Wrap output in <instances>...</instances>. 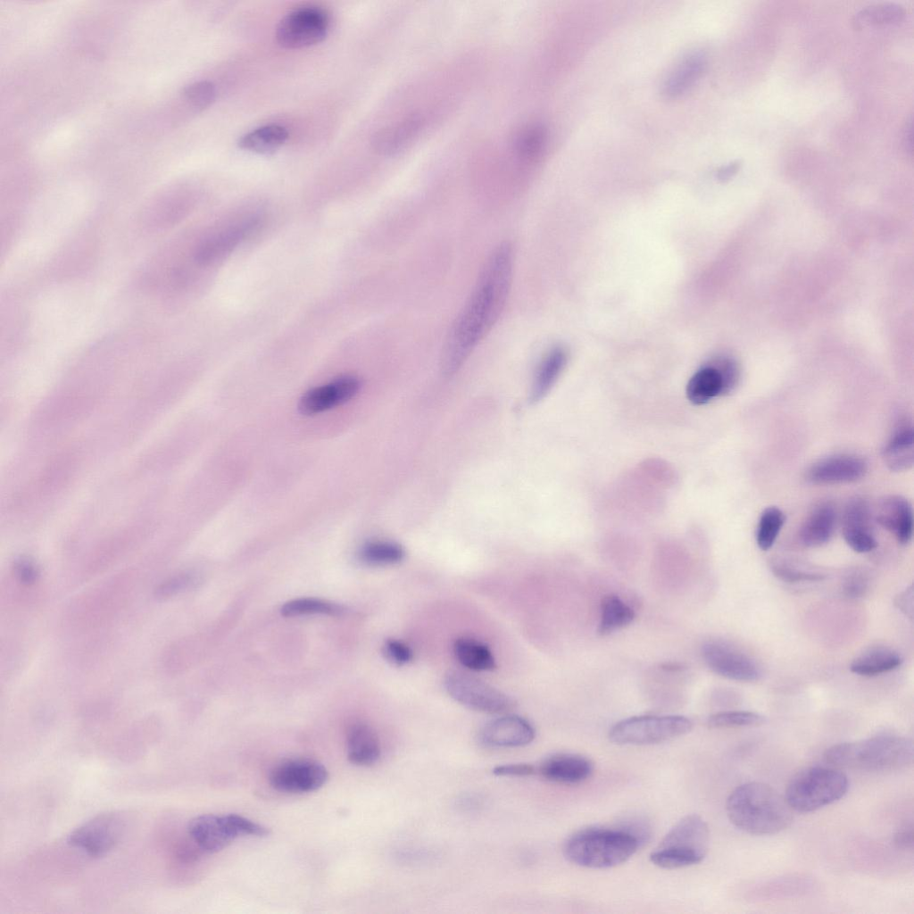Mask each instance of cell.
<instances>
[{
	"label": "cell",
	"instance_id": "obj_1",
	"mask_svg": "<svg viewBox=\"0 0 914 914\" xmlns=\"http://www.w3.org/2000/svg\"><path fill=\"white\" fill-rule=\"evenodd\" d=\"M513 273V249L498 245L486 260L476 284L445 337L441 369L455 373L500 318L508 299Z\"/></svg>",
	"mask_w": 914,
	"mask_h": 914
},
{
	"label": "cell",
	"instance_id": "obj_2",
	"mask_svg": "<svg viewBox=\"0 0 914 914\" xmlns=\"http://www.w3.org/2000/svg\"><path fill=\"white\" fill-rule=\"evenodd\" d=\"M646 836L647 828L642 825L586 828L566 840L563 854L569 862L580 867L609 868L630 859Z\"/></svg>",
	"mask_w": 914,
	"mask_h": 914
},
{
	"label": "cell",
	"instance_id": "obj_3",
	"mask_svg": "<svg viewBox=\"0 0 914 914\" xmlns=\"http://www.w3.org/2000/svg\"><path fill=\"white\" fill-rule=\"evenodd\" d=\"M730 822L752 835H774L793 821V810L784 796L760 782H749L735 788L726 802Z\"/></svg>",
	"mask_w": 914,
	"mask_h": 914
},
{
	"label": "cell",
	"instance_id": "obj_4",
	"mask_svg": "<svg viewBox=\"0 0 914 914\" xmlns=\"http://www.w3.org/2000/svg\"><path fill=\"white\" fill-rule=\"evenodd\" d=\"M913 757L912 740L892 735L835 744L824 754L833 767L866 771L901 769L911 764Z\"/></svg>",
	"mask_w": 914,
	"mask_h": 914
},
{
	"label": "cell",
	"instance_id": "obj_5",
	"mask_svg": "<svg viewBox=\"0 0 914 914\" xmlns=\"http://www.w3.org/2000/svg\"><path fill=\"white\" fill-rule=\"evenodd\" d=\"M710 844V830L705 820L690 814L677 821L651 852L655 866L674 869L695 865L706 857Z\"/></svg>",
	"mask_w": 914,
	"mask_h": 914
},
{
	"label": "cell",
	"instance_id": "obj_6",
	"mask_svg": "<svg viewBox=\"0 0 914 914\" xmlns=\"http://www.w3.org/2000/svg\"><path fill=\"white\" fill-rule=\"evenodd\" d=\"M849 788L846 775L836 767H810L790 780L785 800L799 812H810L844 796Z\"/></svg>",
	"mask_w": 914,
	"mask_h": 914
},
{
	"label": "cell",
	"instance_id": "obj_7",
	"mask_svg": "<svg viewBox=\"0 0 914 914\" xmlns=\"http://www.w3.org/2000/svg\"><path fill=\"white\" fill-rule=\"evenodd\" d=\"M693 722L681 715H642L617 722L609 732L617 744L645 745L663 743L690 732Z\"/></svg>",
	"mask_w": 914,
	"mask_h": 914
},
{
	"label": "cell",
	"instance_id": "obj_8",
	"mask_svg": "<svg viewBox=\"0 0 914 914\" xmlns=\"http://www.w3.org/2000/svg\"><path fill=\"white\" fill-rule=\"evenodd\" d=\"M128 821L120 811L99 814L73 829L66 842L92 858H99L121 841L128 829Z\"/></svg>",
	"mask_w": 914,
	"mask_h": 914
},
{
	"label": "cell",
	"instance_id": "obj_9",
	"mask_svg": "<svg viewBox=\"0 0 914 914\" xmlns=\"http://www.w3.org/2000/svg\"><path fill=\"white\" fill-rule=\"evenodd\" d=\"M445 687L456 702L478 711L498 714L515 706L507 694L462 671H450L445 677Z\"/></svg>",
	"mask_w": 914,
	"mask_h": 914
},
{
	"label": "cell",
	"instance_id": "obj_10",
	"mask_svg": "<svg viewBox=\"0 0 914 914\" xmlns=\"http://www.w3.org/2000/svg\"><path fill=\"white\" fill-rule=\"evenodd\" d=\"M328 28L329 19L324 10L304 6L285 15L276 27L275 36L282 47L297 49L323 41Z\"/></svg>",
	"mask_w": 914,
	"mask_h": 914
},
{
	"label": "cell",
	"instance_id": "obj_11",
	"mask_svg": "<svg viewBox=\"0 0 914 914\" xmlns=\"http://www.w3.org/2000/svg\"><path fill=\"white\" fill-rule=\"evenodd\" d=\"M328 778L326 767L320 762L297 758L277 764L270 772L269 781L277 791L283 793H310L323 786Z\"/></svg>",
	"mask_w": 914,
	"mask_h": 914
},
{
	"label": "cell",
	"instance_id": "obj_12",
	"mask_svg": "<svg viewBox=\"0 0 914 914\" xmlns=\"http://www.w3.org/2000/svg\"><path fill=\"white\" fill-rule=\"evenodd\" d=\"M702 656L706 665L723 677L752 682L760 679L761 671L757 663L738 648L723 641L706 642L702 646Z\"/></svg>",
	"mask_w": 914,
	"mask_h": 914
},
{
	"label": "cell",
	"instance_id": "obj_13",
	"mask_svg": "<svg viewBox=\"0 0 914 914\" xmlns=\"http://www.w3.org/2000/svg\"><path fill=\"white\" fill-rule=\"evenodd\" d=\"M361 387L358 378L342 376L332 382L307 391L300 399L299 410L304 415H314L341 405L356 395Z\"/></svg>",
	"mask_w": 914,
	"mask_h": 914
},
{
	"label": "cell",
	"instance_id": "obj_14",
	"mask_svg": "<svg viewBox=\"0 0 914 914\" xmlns=\"http://www.w3.org/2000/svg\"><path fill=\"white\" fill-rule=\"evenodd\" d=\"M868 470L864 459L852 454H836L813 463L806 473L809 482L818 485L851 483L861 479Z\"/></svg>",
	"mask_w": 914,
	"mask_h": 914
},
{
	"label": "cell",
	"instance_id": "obj_15",
	"mask_svg": "<svg viewBox=\"0 0 914 914\" xmlns=\"http://www.w3.org/2000/svg\"><path fill=\"white\" fill-rule=\"evenodd\" d=\"M534 738L533 726L524 718L516 715L494 719L486 723L479 733V739L484 745L497 748L525 746Z\"/></svg>",
	"mask_w": 914,
	"mask_h": 914
},
{
	"label": "cell",
	"instance_id": "obj_16",
	"mask_svg": "<svg viewBox=\"0 0 914 914\" xmlns=\"http://www.w3.org/2000/svg\"><path fill=\"white\" fill-rule=\"evenodd\" d=\"M842 534L848 546L856 553H868L877 546L865 500L856 497L848 502L843 514Z\"/></svg>",
	"mask_w": 914,
	"mask_h": 914
},
{
	"label": "cell",
	"instance_id": "obj_17",
	"mask_svg": "<svg viewBox=\"0 0 914 914\" xmlns=\"http://www.w3.org/2000/svg\"><path fill=\"white\" fill-rule=\"evenodd\" d=\"M187 833L197 847L208 853L218 852L225 849L237 837L228 814L196 816L189 821Z\"/></svg>",
	"mask_w": 914,
	"mask_h": 914
},
{
	"label": "cell",
	"instance_id": "obj_18",
	"mask_svg": "<svg viewBox=\"0 0 914 914\" xmlns=\"http://www.w3.org/2000/svg\"><path fill=\"white\" fill-rule=\"evenodd\" d=\"M877 521L893 533L902 544H908L913 533V511L910 503L901 495H889L880 501Z\"/></svg>",
	"mask_w": 914,
	"mask_h": 914
},
{
	"label": "cell",
	"instance_id": "obj_19",
	"mask_svg": "<svg viewBox=\"0 0 914 914\" xmlns=\"http://www.w3.org/2000/svg\"><path fill=\"white\" fill-rule=\"evenodd\" d=\"M594 769L593 763L585 756L575 753H558L545 759L539 772L548 781L559 784H577L587 779Z\"/></svg>",
	"mask_w": 914,
	"mask_h": 914
},
{
	"label": "cell",
	"instance_id": "obj_20",
	"mask_svg": "<svg viewBox=\"0 0 914 914\" xmlns=\"http://www.w3.org/2000/svg\"><path fill=\"white\" fill-rule=\"evenodd\" d=\"M256 226L254 220H249L220 231L198 247L195 259L203 264H210L230 253Z\"/></svg>",
	"mask_w": 914,
	"mask_h": 914
},
{
	"label": "cell",
	"instance_id": "obj_21",
	"mask_svg": "<svg viewBox=\"0 0 914 914\" xmlns=\"http://www.w3.org/2000/svg\"><path fill=\"white\" fill-rule=\"evenodd\" d=\"M346 752L349 761L357 766L375 764L381 755L379 738L366 723L352 724L346 733Z\"/></svg>",
	"mask_w": 914,
	"mask_h": 914
},
{
	"label": "cell",
	"instance_id": "obj_22",
	"mask_svg": "<svg viewBox=\"0 0 914 914\" xmlns=\"http://www.w3.org/2000/svg\"><path fill=\"white\" fill-rule=\"evenodd\" d=\"M836 513L830 503L817 506L803 522L799 537L802 544L818 547L827 543L833 536Z\"/></svg>",
	"mask_w": 914,
	"mask_h": 914
},
{
	"label": "cell",
	"instance_id": "obj_23",
	"mask_svg": "<svg viewBox=\"0 0 914 914\" xmlns=\"http://www.w3.org/2000/svg\"><path fill=\"white\" fill-rule=\"evenodd\" d=\"M706 65L703 53L693 52L685 56L666 79L662 94L675 98L686 92L700 78Z\"/></svg>",
	"mask_w": 914,
	"mask_h": 914
},
{
	"label": "cell",
	"instance_id": "obj_24",
	"mask_svg": "<svg viewBox=\"0 0 914 914\" xmlns=\"http://www.w3.org/2000/svg\"><path fill=\"white\" fill-rule=\"evenodd\" d=\"M914 432L911 425L902 424L893 434L883 450V459L892 471H904L914 462Z\"/></svg>",
	"mask_w": 914,
	"mask_h": 914
},
{
	"label": "cell",
	"instance_id": "obj_25",
	"mask_svg": "<svg viewBox=\"0 0 914 914\" xmlns=\"http://www.w3.org/2000/svg\"><path fill=\"white\" fill-rule=\"evenodd\" d=\"M902 658L895 650L886 646H874L857 656L850 665L854 674L874 677L893 670L901 666Z\"/></svg>",
	"mask_w": 914,
	"mask_h": 914
},
{
	"label": "cell",
	"instance_id": "obj_26",
	"mask_svg": "<svg viewBox=\"0 0 914 914\" xmlns=\"http://www.w3.org/2000/svg\"><path fill=\"white\" fill-rule=\"evenodd\" d=\"M287 130L277 124L259 127L240 137L238 146L262 155L275 154L287 141Z\"/></svg>",
	"mask_w": 914,
	"mask_h": 914
},
{
	"label": "cell",
	"instance_id": "obj_27",
	"mask_svg": "<svg viewBox=\"0 0 914 914\" xmlns=\"http://www.w3.org/2000/svg\"><path fill=\"white\" fill-rule=\"evenodd\" d=\"M566 360V352L560 347L553 349L543 359L532 383L531 403H537L547 395L563 370Z\"/></svg>",
	"mask_w": 914,
	"mask_h": 914
},
{
	"label": "cell",
	"instance_id": "obj_28",
	"mask_svg": "<svg viewBox=\"0 0 914 914\" xmlns=\"http://www.w3.org/2000/svg\"><path fill=\"white\" fill-rule=\"evenodd\" d=\"M724 395V382L716 366H706L696 371L686 386V395L694 404L707 403L714 397Z\"/></svg>",
	"mask_w": 914,
	"mask_h": 914
},
{
	"label": "cell",
	"instance_id": "obj_29",
	"mask_svg": "<svg viewBox=\"0 0 914 914\" xmlns=\"http://www.w3.org/2000/svg\"><path fill=\"white\" fill-rule=\"evenodd\" d=\"M635 611L619 596L605 595L601 602L598 634L608 636L631 624Z\"/></svg>",
	"mask_w": 914,
	"mask_h": 914
},
{
	"label": "cell",
	"instance_id": "obj_30",
	"mask_svg": "<svg viewBox=\"0 0 914 914\" xmlns=\"http://www.w3.org/2000/svg\"><path fill=\"white\" fill-rule=\"evenodd\" d=\"M453 652L464 667L476 671H488L495 668V661L487 646L470 638H458L453 644Z\"/></svg>",
	"mask_w": 914,
	"mask_h": 914
},
{
	"label": "cell",
	"instance_id": "obj_31",
	"mask_svg": "<svg viewBox=\"0 0 914 914\" xmlns=\"http://www.w3.org/2000/svg\"><path fill=\"white\" fill-rule=\"evenodd\" d=\"M905 16L904 8L894 3H881L866 6L853 17L856 29L899 23Z\"/></svg>",
	"mask_w": 914,
	"mask_h": 914
},
{
	"label": "cell",
	"instance_id": "obj_32",
	"mask_svg": "<svg viewBox=\"0 0 914 914\" xmlns=\"http://www.w3.org/2000/svg\"><path fill=\"white\" fill-rule=\"evenodd\" d=\"M360 559L368 565L385 566L402 561L405 551L401 544L392 541H371L360 550Z\"/></svg>",
	"mask_w": 914,
	"mask_h": 914
},
{
	"label": "cell",
	"instance_id": "obj_33",
	"mask_svg": "<svg viewBox=\"0 0 914 914\" xmlns=\"http://www.w3.org/2000/svg\"><path fill=\"white\" fill-rule=\"evenodd\" d=\"M785 521L784 512L776 506H769L762 511L756 531L760 549L767 551L772 547Z\"/></svg>",
	"mask_w": 914,
	"mask_h": 914
},
{
	"label": "cell",
	"instance_id": "obj_34",
	"mask_svg": "<svg viewBox=\"0 0 914 914\" xmlns=\"http://www.w3.org/2000/svg\"><path fill=\"white\" fill-rule=\"evenodd\" d=\"M342 611L341 606L336 603L310 597L293 599L281 607V614L285 617L310 614L337 615Z\"/></svg>",
	"mask_w": 914,
	"mask_h": 914
},
{
	"label": "cell",
	"instance_id": "obj_35",
	"mask_svg": "<svg viewBox=\"0 0 914 914\" xmlns=\"http://www.w3.org/2000/svg\"><path fill=\"white\" fill-rule=\"evenodd\" d=\"M764 721V717L756 712L729 710L710 715L707 719V725L710 728L756 727Z\"/></svg>",
	"mask_w": 914,
	"mask_h": 914
},
{
	"label": "cell",
	"instance_id": "obj_36",
	"mask_svg": "<svg viewBox=\"0 0 914 914\" xmlns=\"http://www.w3.org/2000/svg\"><path fill=\"white\" fill-rule=\"evenodd\" d=\"M183 94L193 106L204 109L215 101L216 88L212 82L200 80L187 85L184 88Z\"/></svg>",
	"mask_w": 914,
	"mask_h": 914
},
{
	"label": "cell",
	"instance_id": "obj_37",
	"mask_svg": "<svg viewBox=\"0 0 914 914\" xmlns=\"http://www.w3.org/2000/svg\"><path fill=\"white\" fill-rule=\"evenodd\" d=\"M771 570L775 577L787 583L814 582L826 577L822 573L806 571L785 564H774Z\"/></svg>",
	"mask_w": 914,
	"mask_h": 914
},
{
	"label": "cell",
	"instance_id": "obj_38",
	"mask_svg": "<svg viewBox=\"0 0 914 914\" xmlns=\"http://www.w3.org/2000/svg\"><path fill=\"white\" fill-rule=\"evenodd\" d=\"M384 652L386 658L395 665H405L412 659L411 648L396 639H389L384 645Z\"/></svg>",
	"mask_w": 914,
	"mask_h": 914
},
{
	"label": "cell",
	"instance_id": "obj_39",
	"mask_svg": "<svg viewBox=\"0 0 914 914\" xmlns=\"http://www.w3.org/2000/svg\"><path fill=\"white\" fill-rule=\"evenodd\" d=\"M14 572L19 580L27 585L34 583L39 576L37 566L32 561L25 559H21L15 562Z\"/></svg>",
	"mask_w": 914,
	"mask_h": 914
},
{
	"label": "cell",
	"instance_id": "obj_40",
	"mask_svg": "<svg viewBox=\"0 0 914 914\" xmlns=\"http://www.w3.org/2000/svg\"><path fill=\"white\" fill-rule=\"evenodd\" d=\"M189 583L190 578L187 575L176 576L161 584L156 588V595L162 598L170 596L185 588Z\"/></svg>",
	"mask_w": 914,
	"mask_h": 914
},
{
	"label": "cell",
	"instance_id": "obj_41",
	"mask_svg": "<svg viewBox=\"0 0 914 914\" xmlns=\"http://www.w3.org/2000/svg\"><path fill=\"white\" fill-rule=\"evenodd\" d=\"M535 769L528 763H513L497 766L493 773L500 777H526L533 774Z\"/></svg>",
	"mask_w": 914,
	"mask_h": 914
},
{
	"label": "cell",
	"instance_id": "obj_42",
	"mask_svg": "<svg viewBox=\"0 0 914 914\" xmlns=\"http://www.w3.org/2000/svg\"><path fill=\"white\" fill-rule=\"evenodd\" d=\"M853 576L849 577L844 584V591L849 596L859 597L865 593L867 588V582L862 574H852Z\"/></svg>",
	"mask_w": 914,
	"mask_h": 914
},
{
	"label": "cell",
	"instance_id": "obj_43",
	"mask_svg": "<svg viewBox=\"0 0 914 914\" xmlns=\"http://www.w3.org/2000/svg\"><path fill=\"white\" fill-rule=\"evenodd\" d=\"M913 835L914 834L912 824L902 827L895 833L893 836V843L895 846L902 850L912 849Z\"/></svg>",
	"mask_w": 914,
	"mask_h": 914
},
{
	"label": "cell",
	"instance_id": "obj_44",
	"mask_svg": "<svg viewBox=\"0 0 914 914\" xmlns=\"http://www.w3.org/2000/svg\"><path fill=\"white\" fill-rule=\"evenodd\" d=\"M895 605L910 619L913 617V588H907L899 594L895 599Z\"/></svg>",
	"mask_w": 914,
	"mask_h": 914
},
{
	"label": "cell",
	"instance_id": "obj_45",
	"mask_svg": "<svg viewBox=\"0 0 914 914\" xmlns=\"http://www.w3.org/2000/svg\"><path fill=\"white\" fill-rule=\"evenodd\" d=\"M741 163L738 161L730 162L727 165L721 167L717 173L719 179L726 180L733 177L739 170Z\"/></svg>",
	"mask_w": 914,
	"mask_h": 914
},
{
	"label": "cell",
	"instance_id": "obj_46",
	"mask_svg": "<svg viewBox=\"0 0 914 914\" xmlns=\"http://www.w3.org/2000/svg\"><path fill=\"white\" fill-rule=\"evenodd\" d=\"M904 144L906 149L912 152V122L910 121L905 129Z\"/></svg>",
	"mask_w": 914,
	"mask_h": 914
}]
</instances>
